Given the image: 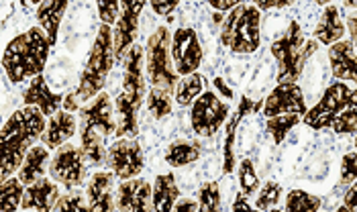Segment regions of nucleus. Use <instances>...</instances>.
Listing matches in <instances>:
<instances>
[{
    "label": "nucleus",
    "instance_id": "nucleus-1",
    "mask_svg": "<svg viewBox=\"0 0 357 212\" xmlns=\"http://www.w3.org/2000/svg\"><path fill=\"white\" fill-rule=\"evenodd\" d=\"M45 125V116L33 106L19 108L6 119L0 127V182L19 172L33 143L41 139Z\"/></svg>",
    "mask_w": 357,
    "mask_h": 212
},
{
    "label": "nucleus",
    "instance_id": "nucleus-2",
    "mask_svg": "<svg viewBox=\"0 0 357 212\" xmlns=\"http://www.w3.org/2000/svg\"><path fill=\"white\" fill-rule=\"evenodd\" d=\"M50 39L41 26H31L8 41L2 53V68L10 84L41 76L50 59Z\"/></svg>",
    "mask_w": 357,
    "mask_h": 212
},
{
    "label": "nucleus",
    "instance_id": "nucleus-3",
    "mask_svg": "<svg viewBox=\"0 0 357 212\" xmlns=\"http://www.w3.org/2000/svg\"><path fill=\"white\" fill-rule=\"evenodd\" d=\"M145 72H143V47L133 45L127 52L125 59V74H123V88L114 100V112L119 116L114 137L119 139H135L139 132L137 114L139 108L145 100Z\"/></svg>",
    "mask_w": 357,
    "mask_h": 212
},
{
    "label": "nucleus",
    "instance_id": "nucleus-4",
    "mask_svg": "<svg viewBox=\"0 0 357 212\" xmlns=\"http://www.w3.org/2000/svg\"><path fill=\"white\" fill-rule=\"evenodd\" d=\"M80 141H82V156L88 165H105L107 159V139L116 131L114 123V108L107 92H100L90 103L80 106Z\"/></svg>",
    "mask_w": 357,
    "mask_h": 212
},
{
    "label": "nucleus",
    "instance_id": "nucleus-5",
    "mask_svg": "<svg viewBox=\"0 0 357 212\" xmlns=\"http://www.w3.org/2000/svg\"><path fill=\"white\" fill-rule=\"evenodd\" d=\"M114 66V53H112V29L109 25L98 26L94 45L90 50L86 68H84L78 88L72 92L78 106L90 103L94 96H98L107 84L110 70Z\"/></svg>",
    "mask_w": 357,
    "mask_h": 212
},
{
    "label": "nucleus",
    "instance_id": "nucleus-6",
    "mask_svg": "<svg viewBox=\"0 0 357 212\" xmlns=\"http://www.w3.org/2000/svg\"><path fill=\"white\" fill-rule=\"evenodd\" d=\"M319 43L314 39L304 41V33L296 21H290L288 29L280 39H275L270 47V52L278 59V84L282 82H292L296 84L308 57L317 52Z\"/></svg>",
    "mask_w": 357,
    "mask_h": 212
},
{
    "label": "nucleus",
    "instance_id": "nucleus-7",
    "mask_svg": "<svg viewBox=\"0 0 357 212\" xmlns=\"http://www.w3.org/2000/svg\"><path fill=\"white\" fill-rule=\"evenodd\" d=\"M220 43L233 53H253L261 43V13L255 4H237L220 25Z\"/></svg>",
    "mask_w": 357,
    "mask_h": 212
},
{
    "label": "nucleus",
    "instance_id": "nucleus-8",
    "mask_svg": "<svg viewBox=\"0 0 357 212\" xmlns=\"http://www.w3.org/2000/svg\"><path fill=\"white\" fill-rule=\"evenodd\" d=\"M169 39L172 33L167 31V26H158L147 39V52H143V66H147L151 88L164 90L167 94H172L180 82L169 55Z\"/></svg>",
    "mask_w": 357,
    "mask_h": 212
},
{
    "label": "nucleus",
    "instance_id": "nucleus-9",
    "mask_svg": "<svg viewBox=\"0 0 357 212\" xmlns=\"http://www.w3.org/2000/svg\"><path fill=\"white\" fill-rule=\"evenodd\" d=\"M356 105V90L349 84L343 82H333L327 86V90L323 92L321 100L312 106L310 110H306L303 116V123L306 127L321 131L327 129L335 123V119L349 106Z\"/></svg>",
    "mask_w": 357,
    "mask_h": 212
},
{
    "label": "nucleus",
    "instance_id": "nucleus-10",
    "mask_svg": "<svg viewBox=\"0 0 357 212\" xmlns=\"http://www.w3.org/2000/svg\"><path fill=\"white\" fill-rule=\"evenodd\" d=\"M229 105L213 90H204L192 103L190 125L198 137H215L229 119Z\"/></svg>",
    "mask_w": 357,
    "mask_h": 212
},
{
    "label": "nucleus",
    "instance_id": "nucleus-11",
    "mask_svg": "<svg viewBox=\"0 0 357 212\" xmlns=\"http://www.w3.org/2000/svg\"><path fill=\"white\" fill-rule=\"evenodd\" d=\"M169 55H172V63L178 76L184 78V76L196 74L204 57L198 33L190 26L178 29L169 39Z\"/></svg>",
    "mask_w": 357,
    "mask_h": 212
},
{
    "label": "nucleus",
    "instance_id": "nucleus-12",
    "mask_svg": "<svg viewBox=\"0 0 357 212\" xmlns=\"http://www.w3.org/2000/svg\"><path fill=\"white\" fill-rule=\"evenodd\" d=\"M105 165H109L110 174L119 180H133L139 178L145 165L143 149L135 139H116L112 145L107 147Z\"/></svg>",
    "mask_w": 357,
    "mask_h": 212
},
{
    "label": "nucleus",
    "instance_id": "nucleus-13",
    "mask_svg": "<svg viewBox=\"0 0 357 212\" xmlns=\"http://www.w3.org/2000/svg\"><path fill=\"white\" fill-rule=\"evenodd\" d=\"M50 176L52 180L61 184L66 190L78 188L86 180V159L82 156V149L66 143L59 149H55V156L50 161Z\"/></svg>",
    "mask_w": 357,
    "mask_h": 212
},
{
    "label": "nucleus",
    "instance_id": "nucleus-14",
    "mask_svg": "<svg viewBox=\"0 0 357 212\" xmlns=\"http://www.w3.org/2000/svg\"><path fill=\"white\" fill-rule=\"evenodd\" d=\"M145 8V2H121V15L114 23L112 31V53L114 63L123 59V55L135 45V37L139 31V15Z\"/></svg>",
    "mask_w": 357,
    "mask_h": 212
},
{
    "label": "nucleus",
    "instance_id": "nucleus-15",
    "mask_svg": "<svg viewBox=\"0 0 357 212\" xmlns=\"http://www.w3.org/2000/svg\"><path fill=\"white\" fill-rule=\"evenodd\" d=\"M261 110H264V116H268V119L280 116V114H296L303 119L306 112V103H304L301 86L292 84V82L278 84L268 94V98L264 100Z\"/></svg>",
    "mask_w": 357,
    "mask_h": 212
},
{
    "label": "nucleus",
    "instance_id": "nucleus-16",
    "mask_svg": "<svg viewBox=\"0 0 357 212\" xmlns=\"http://www.w3.org/2000/svg\"><path fill=\"white\" fill-rule=\"evenodd\" d=\"M114 206L119 212H153L151 184L143 178L121 182L114 194Z\"/></svg>",
    "mask_w": 357,
    "mask_h": 212
},
{
    "label": "nucleus",
    "instance_id": "nucleus-17",
    "mask_svg": "<svg viewBox=\"0 0 357 212\" xmlns=\"http://www.w3.org/2000/svg\"><path fill=\"white\" fill-rule=\"evenodd\" d=\"M59 196H61L59 186L52 182L50 178H41L31 186H25L21 209L27 212H52Z\"/></svg>",
    "mask_w": 357,
    "mask_h": 212
},
{
    "label": "nucleus",
    "instance_id": "nucleus-18",
    "mask_svg": "<svg viewBox=\"0 0 357 212\" xmlns=\"http://www.w3.org/2000/svg\"><path fill=\"white\" fill-rule=\"evenodd\" d=\"M23 103L25 106H33L37 108L43 116H52L59 110V106L63 103V94L52 92L47 86L45 76H35L27 86V90L23 92Z\"/></svg>",
    "mask_w": 357,
    "mask_h": 212
},
{
    "label": "nucleus",
    "instance_id": "nucleus-19",
    "mask_svg": "<svg viewBox=\"0 0 357 212\" xmlns=\"http://www.w3.org/2000/svg\"><path fill=\"white\" fill-rule=\"evenodd\" d=\"M264 103L261 100H251V98H241L239 106L235 110V114L229 119L227 123V137H225V153H222V174H231L235 169V153H233V147H235V137H237V129H239V123L243 116H248L249 112H257L261 110Z\"/></svg>",
    "mask_w": 357,
    "mask_h": 212
},
{
    "label": "nucleus",
    "instance_id": "nucleus-20",
    "mask_svg": "<svg viewBox=\"0 0 357 212\" xmlns=\"http://www.w3.org/2000/svg\"><path fill=\"white\" fill-rule=\"evenodd\" d=\"M78 129V121L72 112H66V110H57L55 114L50 116L47 125H45V131L41 135V141H43V147L47 149H59L61 145H66Z\"/></svg>",
    "mask_w": 357,
    "mask_h": 212
},
{
    "label": "nucleus",
    "instance_id": "nucleus-21",
    "mask_svg": "<svg viewBox=\"0 0 357 212\" xmlns=\"http://www.w3.org/2000/svg\"><path fill=\"white\" fill-rule=\"evenodd\" d=\"M114 176L110 172H96L86 186V202L92 212H114L112 196Z\"/></svg>",
    "mask_w": 357,
    "mask_h": 212
},
{
    "label": "nucleus",
    "instance_id": "nucleus-22",
    "mask_svg": "<svg viewBox=\"0 0 357 212\" xmlns=\"http://www.w3.org/2000/svg\"><path fill=\"white\" fill-rule=\"evenodd\" d=\"M333 78L337 82H356V45L349 41H337L329 47Z\"/></svg>",
    "mask_w": 357,
    "mask_h": 212
},
{
    "label": "nucleus",
    "instance_id": "nucleus-23",
    "mask_svg": "<svg viewBox=\"0 0 357 212\" xmlns=\"http://www.w3.org/2000/svg\"><path fill=\"white\" fill-rule=\"evenodd\" d=\"M314 41L317 43H323V45H333L337 41H343V35H345V23L341 19V13H339V6L337 4H329L325 6L323 15H321V21L319 25L314 26Z\"/></svg>",
    "mask_w": 357,
    "mask_h": 212
},
{
    "label": "nucleus",
    "instance_id": "nucleus-24",
    "mask_svg": "<svg viewBox=\"0 0 357 212\" xmlns=\"http://www.w3.org/2000/svg\"><path fill=\"white\" fill-rule=\"evenodd\" d=\"M180 200V186L172 172L160 174L151 186V206L153 212H172L174 204Z\"/></svg>",
    "mask_w": 357,
    "mask_h": 212
},
{
    "label": "nucleus",
    "instance_id": "nucleus-25",
    "mask_svg": "<svg viewBox=\"0 0 357 212\" xmlns=\"http://www.w3.org/2000/svg\"><path fill=\"white\" fill-rule=\"evenodd\" d=\"M47 163H50V149L43 145H33L17 172V180L23 186H31L33 182L45 178Z\"/></svg>",
    "mask_w": 357,
    "mask_h": 212
},
{
    "label": "nucleus",
    "instance_id": "nucleus-26",
    "mask_svg": "<svg viewBox=\"0 0 357 212\" xmlns=\"http://www.w3.org/2000/svg\"><path fill=\"white\" fill-rule=\"evenodd\" d=\"M68 10V2L66 0H55V2H39L37 4V21L39 26L43 29V33L50 39V45L54 47L57 43V33L61 19Z\"/></svg>",
    "mask_w": 357,
    "mask_h": 212
},
{
    "label": "nucleus",
    "instance_id": "nucleus-27",
    "mask_svg": "<svg viewBox=\"0 0 357 212\" xmlns=\"http://www.w3.org/2000/svg\"><path fill=\"white\" fill-rule=\"evenodd\" d=\"M202 156V147L198 141H186V139H178L174 143L167 145L165 149V161L172 167H184L190 165L194 161H198Z\"/></svg>",
    "mask_w": 357,
    "mask_h": 212
},
{
    "label": "nucleus",
    "instance_id": "nucleus-28",
    "mask_svg": "<svg viewBox=\"0 0 357 212\" xmlns=\"http://www.w3.org/2000/svg\"><path fill=\"white\" fill-rule=\"evenodd\" d=\"M206 80L200 76L198 72L184 76L176 86V105L178 106H192V103L204 92Z\"/></svg>",
    "mask_w": 357,
    "mask_h": 212
},
{
    "label": "nucleus",
    "instance_id": "nucleus-29",
    "mask_svg": "<svg viewBox=\"0 0 357 212\" xmlns=\"http://www.w3.org/2000/svg\"><path fill=\"white\" fill-rule=\"evenodd\" d=\"M323 200L306 190H290L284 198V212H319Z\"/></svg>",
    "mask_w": 357,
    "mask_h": 212
},
{
    "label": "nucleus",
    "instance_id": "nucleus-30",
    "mask_svg": "<svg viewBox=\"0 0 357 212\" xmlns=\"http://www.w3.org/2000/svg\"><path fill=\"white\" fill-rule=\"evenodd\" d=\"M23 190L25 186L17 178H8L0 182V212H17V209H21Z\"/></svg>",
    "mask_w": 357,
    "mask_h": 212
},
{
    "label": "nucleus",
    "instance_id": "nucleus-31",
    "mask_svg": "<svg viewBox=\"0 0 357 212\" xmlns=\"http://www.w3.org/2000/svg\"><path fill=\"white\" fill-rule=\"evenodd\" d=\"M198 212H222L219 182H204L198 188Z\"/></svg>",
    "mask_w": 357,
    "mask_h": 212
},
{
    "label": "nucleus",
    "instance_id": "nucleus-32",
    "mask_svg": "<svg viewBox=\"0 0 357 212\" xmlns=\"http://www.w3.org/2000/svg\"><path fill=\"white\" fill-rule=\"evenodd\" d=\"M301 121H303V119H301V116H296V114H280V116H272V119H268L266 129H268V132L272 135V139H274L275 145H280V143L288 137V132L292 131Z\"/></svg>",
    "mask_w": 357,
    "mask_h": 212
},
{
    "label": "nucleus",
    "instance_id": "nucleus-33",
    "mask_svg": "<svg viewBox=\"0 0 357 212\" xmlns=\"http://www.w3.org/2000/svg\"><path fill=\"white\" fill-rule=\"evenodd\" d=\"M147 110L155 116V119H165L172 114V94H167L164 90L151 88L147 94Z\"/></svg>",
    "mask_w": 357,
    "mask_h": 212
},
{
    "label": "nucleus",
    "instance_id": "nucleus-34",
    "mask_svg": "<svg viewBox=\"0 0 357 212\" xmlns=\"http://www.w3.org/2000/svg\"><path fill=\"white\" fill-rule=\"evenodd\" d=\"M280 198H282V186L274 182V180H270V182H266V184L261 186V190H259V194L255 198V206L253 209L259 212L275 209Z\"/></svg>",
    "mask_w": 357,
    "mask_h": 212
},
{
    "label": "nucleus",
    "instance_id": "nucleus-35",
    "mask_svg": "<svg viewBox=\"0 0 357 212\" xmlns=\"http://www.w3.org/2000/svg\"><path fill=\"white\" fill-rule=\"evenodd\" d=\"M239 188L243 196H253L259 188V180L251 159H241L239 163Z\"/></svg>",
    "mask_w": 357,
    "mask_h": 212
},
{
    "label": "nucleus",
    "instance_id": "nucleus-36",
    "mask_svg": "<svg viewBox=\"0 0 357 212\" xmlns=\"http://www.w3.org/2000/svg\"><path fill=\"white\" fill-rule=\"evenodd\" d=\"M52 212H92L86 198L82 194H66L59 196V200L55 202L54 211Z\"/></svg>",
    "mask_w": 357,
    "mask_h": 212
},
{
    "label": "nucleus",
    "instance_id": "nucleus-37",
    "mask_svg": "<svg viewBox=\"0 0 357 212\" xmlns=\"http://www.w3.org/2000/svg\"><path fill=\"white\" fill-rule=\"evenodd\" d=\"M337 135H356V105L349 106V108H345L337 119H335V123L331 125Z\"/></svg>",
    "mask_w": 357,
    "mask_h": 212
},
{
    "label": "nucleus",
    "instance_id": "nucleus-38",
    "mask_svg": "<svg viewBox=\"0 0 357 212\" xmlns=\"http://www.w3.org/2000/svg\"><path fill=\"white\" fill-rule=\"evenodd\" d=\"M357 180V167H356V151H349L347 156H343L341 161V184H356Z\"/></svg>",
    "mask_w": 357,
    "mask_h": 212
},
{
    "label": "nucleus",
    "instance_id": "nucleus-39",
    "mask_svg": "<svg viewBox=\"0 0 357 212\" xmlns=\"http://www.w3.org/2000/svg\"><path fill=\"white\" fill-rule=\"evenodd\" d=\"M98 15L102 19V25H114L121 15V2H98L96 4Z\"/></svg>",
    "mask_w": 357,
    "mask_h": 212
},
{
    "label": "nucleus",
    "instance_id": "nucleus-40",
    "mask_svg": "<svg viewBox=\"0 0 357 212\" xmlns=\"http://www.w3.org/2000/svg\"><path fill=\"white\" fill-rule=\"evenodd\" d=\"M178 8V2L176 0H169V2H162V0H153L151 2V10L160 17H169L174 10Z\"/></svg>",
    "mask_w": 357,
    "mask_h": 212
},
{
    "label": "nucleus",
    "instance_id": "nucleus-41",
    "mask_svg": "<svg viewBox=\"0 0 357 212\" xmlns=\"http://www.w3.org/2000/svg\"><path fill=\"white\" fill-rule=\"evenodd\" d=\"M172 212H198V204H196L194 198H180V200L174 204Z\"/></svg>",
    "mask_w": 357,
    "mask_h": 212
},
{
    "label": "nucleus",
    "instance_id": "nucleus-42",
    "mask_svg": "<svg viewBox=\"0 0 357 212\" xmlns=\"http://www.w3.org/2000/svg\"><path fill=\"white\" fill-rule=\"evenodd\" d=\"M211 4V8H215L217 13H231L237 4H239V0H211L208 2Z\"/></svg>",
    "mask_w": 357,
    "mask_h": 212
},
{
    "label": "nucleus",
    "instance_id": "nucleus-43",
    "mask_svg": "<svg viewBox=\"0 0 357 212\" xmlns=\"http://www.w3.org/2000/svg\"><path fill=\"white\" fill-rule=\"evenodd\" d=\"M290 4V0H257L255 8L261 10H270V8H286Z\"/></svg>",
    "mask_w": 357,
    "mask_h": 212
},
{
    "label": "nucleus",
    "instance_id": "nucleus-44",
    "mask_svg": "<svg viewBox=\"0 0 357 212\" xmlns=\"http://www.w3.org/2000/svg\"><path fill=\"white\" fill-rule=\"evenodd\" d=\"M233 212H255V209L249 204L248 198H245L241 192H237V196H235V202H233Z\"/></svg>",
    "mask_w": 357,
    "mask_h": 212
},
{
    "label": "nucleus",
    "instance_id": "nucleus-45",
    "mask_svg": "<svg viewBox=\"0 0 357 212\" xmlns=\"http://www.w3.org/2000/svg\"><path fill=\"white\" fill-rule=\"evenodd\" d=\"M356 194H357L356 184H351L349 186V190H347V194H345V200H343V206H345L349 212H357Z\"/></svg>",
    "mask_w": 357,
    "mask_h": 212
},
{
    "label": "nucleus",
    "instance_id": "nucleus-46",
    "mask_svg": "<svg viewBox=\"0 0 357 212\" xmlns=\"http://www.w3.org/2000/svg\"><path fill=\"white\" fill-rule=\"evenodd\" d=\"M213 84H215V88L219 90V92L222 94V96H225V98H233V90H231V88H229V86L225 84V80L215 78V82H213Z\"/></svg>",
    "mask_w": 357,
    "mask_h": 212
},
{
    "label": "nucleus",
    "instance_id": "nucleus-47",
    "mask_svg": "<svg viewBox=\"0 0 357 212\" xmlns=\"http://www.w3.org/2000/svg\"><path fill=\"white\" fill-rule=\"evenodd\" d=\"M349 35H351L349 43L356 45V17H349Z\"/></svg>",
    "mask_w": 357,
    "mask_h": 212
},
{
    "label": "nucleus",
    "instance_id": "nucleus-48",
    "mask_svg": "<svg viewBox=\"0 0 357 212\" xmlns=\"http://www.w3.org/2000/svg\"><path fill=\"white\" fill-rule=\"evenodd\" d=\"M213 19H215V23H217V25H222V21H225V17H222L220 13H215V17H213Z\"/></svg>",
    "mask_w": 357,
    "mask_h": 212
},
{
    "label": "nucleus",
    "instance_id": "nucleus-49",
    "mask_svg": "<svg viewBox=\"0 0 357 212\" xmlns=\"http://www.w3.org/2000/svg\"><path fill=\"white\" fill-rule=\"evenodd\" d=\"M335 212H349V211H347V209H345V206L341 204V206H339V209H337V211H335Z\"/></svg>",
    "mask_w": 357,
    "mask_h": 212
},
{
    "label": "nucleus",
    "instance_id": "nucleus-50",
    "mask_svg": "<svg viewBox=\"0 0 357 212\" xmlns=\"http://www.w3.org/2000/svg\"><path fill=\"white\" fill-rule=\"evenodd\" d=\"M268 212H282V211H280V209H270Z\"/></svg>",
    "mask_w": 357,
    "mask_h": 212
},
{
    "label": "nucleus",
    "instance_id": "nucleus-51",
    "mask_svg": "<svg viewBox=\"0 0 357 212\" xmlns=\"http://www.w3.org/2000/svg\"><path fill=\"white\" fill-rule=\"evenodd\" d=\"M255 212H259V211H255Z\"/></svg>",
    "mask_w": 357,
    "mask_h": 212
}]
</instances>
